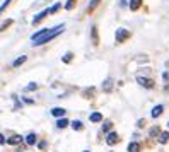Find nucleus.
Here are the masks:
<instances>
[{
    "mask_svg": "<svg viewBox=\"0 0 169 152\" xmlns=\"http://www.w3.org/2000/svg\"><path fill=\"white\" fill-rule=\"evenodd\" d=\"M68 123H70V121H68L67 118H63V116H62L58 121H56V126H58V128H65V126L68 125Z\"/></svg>",
    "mask_w": 169,
    "mask_h": 152,
    "instance_id": "nucleus-11",
    "label": "nucleus"
},
{
    "mask_svg": "<svg viewBox=\"0 0 169 152\" xmlns=\"http://www.w3.org/2000/svg\"><path fill=\"white\" fill-rule=\"evenodd\" d=\"M74 5H75V0H68V2L65 3V9L67 10H72V9H74Z\"/></svg>",
    "mask_w": 169,
    "mask_h": 152,
    "instance_id": "nucleus-19",
    "label": "nucleus"
},
{
    "mask_svg": "<svg viewBox=\"0 0 169 152\" xmlns=\"http://www.w3.org/2000/svg\"><path fill=\"white\" fill-rule=\"evenodd\" d=\"M137 81H138V84L140 86H145V87H154V84H152V81H149V79H143V77H138L137 79Z\"/></svg>",
    "mask_w": 169,
    "mask_h": 152,
    "instance_id": "nucleus-5",
    "label": "nucleus"
},
{
    "mask_svg": "<svg viewBox=\"0 0 169 152\" xmlns=\"http://www.w3.org/2000/svg\"><path fill=\"white\" fill-rule=\"evenodd\" d=\"M9 3H10V0H5V2L2 3V12H3V10H5V7L9 5Z\"/></svg>",
    "mask_w": 169,
    "mask_h": 152,
    "instance_id": "nucleus-27",
    "label": "nucleus"
},
{
    "mask_svg": "<svg viewBox=\"0 0 169 152\" xmlns=\"http://www.w3.org/2000/svg\"><path fill=\"white\" fill-rule=\"evenodd\" d=\"M51 115H53V116H56V118H60V116H63V115H65V110H63V108H53Z\"/></svg>",
    "mask_w": 169,
    "mask_h": 152,
    "instance_id": "nucleus-7",
    "label": "nucleus"
},
{
    "mask_svg": "<svg viewBox=\"0 0 169 152\" xmlns=\"http://www.w3.org/2000/svg\"><path fill=\"white\" fill-rule=\"evenodd\" d=\"M156 133H159V128H157V126H154V128L150 130V135L154 137V135H156Z\"/></svg>",
    "mask_w": 169,
    "mask_h": 152,
    "instance_id": "nucleus-24",
    "label": "nucleus"
},
{
    "mask_svg": "<svg viewBox=\"0 0 169 152\" xmlns=\"http://www.w3.org/2000/svg\"><path fill=\"white\" fill-rule=\"evenodd\" d=\"M36 142H38V137H36L34 133H29V135L26 137V144H27V145H34Z\"/></svg>",
    "mask_w": 169,
    "mask_h": 152,
    "instance_id": "nucleus-6",
    "label": "nucleus"
},
{
    "mask_svg": "<svg viewBox=\"0 0 169 152\" xmlns=\"http://www.w3.org/2000/svg\"><path fill=\"white\" fill-rule=\"evenodd\" d=\"M92 39H94V45H98V31H96V26L92 27Z\"/></svg>",
    "mask_w": 169,
    "mask_h": 152,
    "instance_id": "nucleus-20",
    "label": "nucleus"
},
{
    "mask_svg": "<svg viewBox=\"0 0 169 152\" xmlns=\"http://www.w3.org/2000/svg\"><path fill=\"white\" fill-rule=\"evenodd\" d=\"M109 130H111V121H106L103 125V132H109Z\"/></svg>",
    "mask_w": 169,
    "mask_h": 152,
    "instance_id": "nucleus-21",
    "label": "nucleus"
},
{
    "mask_svg": "<svg viewBox=\"0 0 169 152\" xmlns=\"http://www.w3.org/2000/svg\"><path fill=\"white\" fill-rule=\"evenodd\" d=\"M10 24H12V21H7V22H3V24H2V31L5 29L7 26H10Z\"/></svg>",
    "mask_w": 169,
    "mask_h": 152,
    "instance_id": "nucleus-26",
    "label": "nucleus"
},
{
    "mask_svg": "<svg viewBox=\"0 0 169 152\" xmlns=\"http://www.w3.org/2000/svg\"><path fill=\"white\" fill-rule=\"evenodd\" d=\"M70 60H72V53H67V55L63 56V61H65V63H68Z\"/></svg>",
    "mask_w": 169,
    "mask_h": 152,
    "instance_id": "nucleus-23",
    "label": "nucleus"
},
{
    "mask_svg": "<svg viewBox=\"0 0 169 152\" xmlns=\"http://www.w3.org/2000/svg\"><path fill=\"white\" fill-rule=\"evenodd\" d=\"M72 128H74V130H77V132H80V130L84 128V125H82V121L75 120V121H72Z\"/></svg>",
    "mask_w": 169,
    "mask_h": 152,
    "instance_id": "nucleus-14",
    "label": "nucleus"
},
{
    "mask_svg": "<svg viewBox=\"0 0 169 152\" xmlns=\"http://www.w3.org/2000/svg\"><path fill=\"white\" fill-rule=\"evenodd\" d=\"M118 140H120V139H118V133H114V132L108 133V137H106V144H108V145H114Z\"/></svg>",
    "mask_w": 169,
    "mask_h": 152,
    "instance_id": "nucleus-4",
    "label": "nucleus"
},
{
    "mask_svg": "<svg viewBox=\"0 0 169 152\" xmlns=\"http://www.w3.org/2000/svg\"><path fill=\"white\" fill-rule=\"evenodd\" d=\"M114 38H116L118 43H123L125 39L130 38V31L125 29V27H120V29H116V34H114Z\"/></svg>",
    "mask_w": 169,
    "mask_h": 152,
    "instance_id": "nucleus-2",
    "label": "nucleus"
},
{
    "mask_svg": "<svg viewBox=\"0 0 169 152\" xmlns=\"http://www.w3.org/2000/svg\"><path fill=\"white\" fill-rule=\"evenodd\" d=\"M91 121H92V123L103 121V115H101V113H92V115H91Z\"/></svg>",
    "mask_w": 169,
    "mask_h": 152,
    "instance_id": "nucleus-12",
    "label": "nucleus"
},
{
    "mask_svg": "<svg viewBox=\"0 0 169 152\" xmlns=\"http://www.w3.org/2000/svg\"><path fill=\"white\" fill-rule=\"evenodd\" d=\"M167 125H169V121H167Z\"/></svg>",
    "mask_w": 169,
    "mask_h": 152,
    "instance_id": "nucleus-29",
    "label": "nucleus"
},
{
    "mask_svg": "<svg viewBox=\"0 0 169 152\" xmlns=\"http://www.w3.org/2000/svg\"><path fill=\"white\" fill-rule=\"evenodd\" d=\"M142 5V0H130V10H138Z\"/></svg>",
    "mask_w": 169,
    "mask_h": 152,
    "instance_id": "nucleus-8",
    "label": "nucleus"
},
{
    "mask_svg": "<svg viewBox=\"0 0 169 152\" xmlns=\"http://www.w3.org/2000/svg\"><path fill=\"white\" fill-rule=\"evenodd\" d=\"M24 61H26V56H21V58H17L16 61H14V67H21Z\"/></svg>",
    "mask_w": 169,
    "mask_h": 152,
    "instance_id": "nucleus-18",
    "label": "nucleus"
},
{
    "mask_svg": "<svg viewBox=\"0 0 169 152\" xmlns=\"http://www.w3.org/2000/svg\"><path fill=\"white\" fill-rule=\"evenodd\" d=\"M50 14H51V12H50V9H45L43 12H39L38 16H36L34 19H33V24H38V22H41V21L45 19L46 16H50Z\"/></svg>",
    "mask_w": 169,
    "mask_h": 152,
    "instance_id": "nucleus-3",
    "label": "nucleus"
},
{
    "mask_svg": "<svg viewBox=\"0 0 169 152\" xmlns=\"http://www.w3.org/2000/svg\"><path fill=\"white\" fill-rule=\"evenodd\" d=\"M162 110H164V106H162V104H159V106H156V108H154V110H152V116H154V118H157V116H159L161 113H162Z\"/></svg>",
    "mask_w": 169,
    "mask_h": 152,
    "instance_id": "nucleus-10",
    "label": "nucleus"
},
{
    "mask_svg": "<svg viewBox=\"0 0 169 152\" xmlns=\"http://www.w3.org/2000/svg\"><path fill=\"white\" fill-rule=\"evenodd\" d=\"M167 140H169V133L167 132H162V133H161V137H159V142L161 144H166Z\"/></svg>",
    "mask_w": 169,
    "mask_h": 152,
    "instance_id": "nucleus-16",
    "label": "nucleus"
},
{
    "mask_svg": "<svg viewBox=\"0 0 169 152\" xmlns=\"http://www.w3.org/2000/svg\"><path fill=\"white\" fill-rule=\"evenodd\" d=\"M111 89H113V82L108 79V81H104V84H103V91L104 92H111Z\"/></svg>",
    "mask_w": 169,
    "mask_h": 152,
    "instance_id": "nucleus-9",
    "label": "nucleus"
},
{
    "mask_svg": "<svg viewBox=\"0 0 169 152\" xmlns=\"http://www.w3.org/2000/svg\"><path fill=\"white\" fill-rule=\"evenodd\" d=\"M140 150V145L137 142H132V144H128V152H138Z\"/></svg>",
    "mask_w": 169,
    "mask_h": 152,
    "instance_id": "nucleus-13",
    "label": "nucleus"
},
{
    "mask_svg": "<svg viewBox=\"0 0 169 152\" xmlns=\"http://www.w3.org/2000/svg\"><path fill=\"white\" fill-rule=\"evenodd\" d=\"M60 9V3H55V5H51V7H50V12H56V10H58Z\"/></svg>",
    "mask_w": 169,
    "mask_h": 152,
    "instance_id": "nucleus-22",
    "label": "nucleus"
},
{
    "mask_svg": "<svg viewBox=\"0 0 169 152\" xmlns=\"http://www.w3.org/2000/svg\"><path fill=\"white\" fill-rule=\"evenodd\" d=\"M36 87H38V84H29V86H27V91H33V89H36Z\"/></svg>",
    "mask_w": 169,
    "mask_h": 152,
    "instance_id": "nucleus-25",
    "label": "nucleus"
},
{
    "mask_svg": "<svg viewBox=\"0 0 169 152\" xmlns=\"http://www.w3.org/2000/svg\"><path fill=\"white\" fill-rule=\"evenodd\" d=\"M145 125V120H138V123H137V126H143Z\"/></svg>",
    "mask_w": 169,
    "mask_h": 152,
    "instance_id": "nucleus-28",
    "label": "nucleus"
},
{
    "mask_svg": "<svg viewBox=\"0 0 169 152\" xmlns=\"http://www.w3.org/2000/svg\"><path fill=\"white\" fill-rule=\"evenodd\" d=\"M63 27H65L63 24H58V26H55V27H50L46 34H43L41 38H38L36 41H33V45H34V46H41V45H45V43L51 41L55 36H58L60 32H63Z\"/></svg>",
    "mask_w": 169,
    "mask_h": 152,
    "instance_id": "nucleus-1",
    "label": "nucleus"
},
{
    "mask_svg": "<svg viewBox=\"0 0 169 152\" xmlns=\"http://www.w3.org/2000/svg\"><path fill=\"white\" fill-rule=\"evenodd\" d=\"M7 142H9L10 145H16V144H19V142H21V137H19V135H14L12 139H9Z\"/></svg>",
    "mask_w": 169,
    "mask_h": 152,
    "instance_id": "nucleus-17",
    "label": "nucleus"
},
{
    "mask_svg": "<svg viewBox=\"0 0 169 152\" xmlns=\"http://www.w3.org/2000/svg\"><path fill=\"white\" fill-rule=\"evenodd\" d=\"M99 2H101V0H91V3H89V7H87V12H92Z\"/></svg>",
    "mask_w": 169,
    "mask_h": 152,
    "instance_id": "nucleus-15",
    "label": "nucleus"
}]
</instances>
